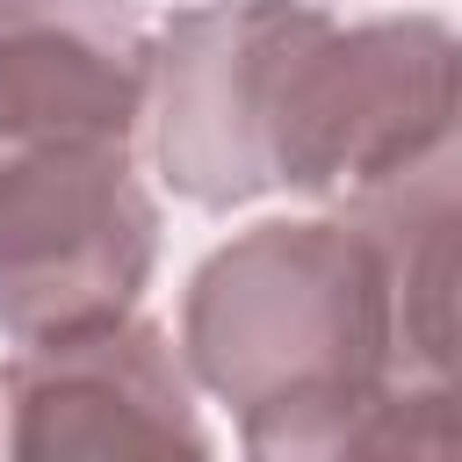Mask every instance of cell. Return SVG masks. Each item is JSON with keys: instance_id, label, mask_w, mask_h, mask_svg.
Returning a JSON list of instances; mask_svg holds the SVG:
<instances>
[{"instance_id": "6da1fadb", "label": "cell", "mask_w": 462, "mask_h": 462, "mask_svg": "<svg viewBox=\"0 0 462 462\" xmlns=\"http://www.w3.org/2000/svg\"><path fill=\"white\" fill-rule=\"evenodd\" d=\"M455 29L318 0H202L152 36V159L195 209L274 188L354 202L455 144Z\"/></svg>"}, {"instance_id": "7a4b0ae2", "label": "cell", "mask_w": 462, "mask_h": 462, "mask_svg": "<svg viewBox=\"0 0 462 462\" xmlns=\"http://www.w3.org/2000/svg\"><path fill=\"white\" fill-rule=\"evenodd\" d=\"M173 354L238 419L397 375V310L368 231L354 217H267L224 238L188 274Z\"/></svg>"}, {"instance_id": "3957f363", "label": "cell", "mask_w": 462, "mask_h": 462, "mask_svg": "<svg viewBox=\"0 0 462 462\" xmlns=\"http://www.w3.org/2000/svg\"><path fill=\"white\" fill-rule=\"evenodd\" d=\"M159 267V202L130 144H43L0 159V332L58 346L137 318Z\"/></svg>"}, {"instance_id": "277c9868", "label": "cell", "mask_w": 462, "mask_h": 462, "mask_svg": "<svg viewBox=\"0 0 462 462\" xmlns=\"http://www.w3.org/2000/svg\"><path fill=\"white\" fill-rule=\"evenodd\" d=\"M7 462H217L173 339L144 318L22 346L0 375Z\"/></svg>"}, {"instance_id": "5b68a950", "label": "cell", "mask_w": 462, "mask_h": 462, "mask_svg": "<svg viewBox=\"0 0 462 462\" xmlns=\"http://www.w3.org/2000/svg\"><path fill=\"white\" fill-rule=\"evenodd\" d=\"M152 29L130 0L0 7V159L43 144H137Z\"/></svg>"}, {"instance_id": "8992f818", "label": "cell", "mask_w": 462, "mask_h": 462, "mask_svg": "<svg viewBox=\"0 0 462 462\" xmlns=\"http://www.w3.org/2000/svg\"><path fill=\"white\" fill-rule=\"evenodd\" d=\"M339 217H354L383 260L390 310H397V375L448 383L455 354V144L426 166L354 195Z\"/></svg>"}, {"instance_id": "52a82bcc", "label": "cell", "mask_w": 462, "mask_h": 462, "mask_svg": "<svg viewBox=\"0 0 462 462\" xmlns=\"http://www.w3.org/2000/svg\"><path fill=\"white\" fill-rule=\"evenodd\" d=\"M245 462H462L455 383H354L238 419Z\"/></svg>"}, {"instance_id": "ba28073f", "label": "cell", "mask_w": 462, "mask_h": 462, "mask_svg": "<svg viewBox=\"0 0 462 462\" xmlns=\"http://www.w3.org/2000/svg\"><path fill=\"white\" fill-rule=\"evenodd\" d=\"M0 7H7V0H0Z\"/></svg>"}]
</instances>
